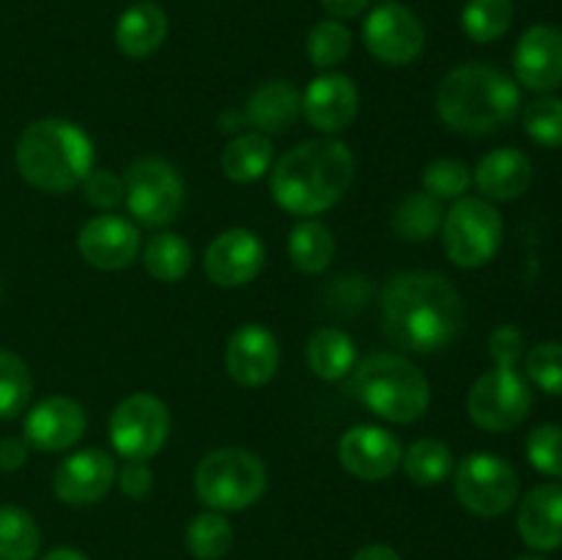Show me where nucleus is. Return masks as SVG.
<instances>
[{
  "label": "nucleus",
  "mask_w": 562,
  "mask_h": 560,
  "mask_svg": "<svg viewBox=\"0 0 562 560\" xmlns=\"http://www.w3.org/2000/svg\"><path fill=\"white\" fill-rule=\"evenodd\" d=\"M464 302L459 289L437 272H398L382 291V329L395 346L431 355L459 338Z\"/></svg>",
  "instance_id": "nucleus-1"
},
{
  "label": "nucleus",
  "mask_w": 562,
  "mask_h": 560,
  "mask_svg": "<svg viewBox=\"0 0 562 560\" xmlns=\"http://www.w3.org/2000/svg\"><path fill=\"white\" fill-rule=\"evenodd\" d=\"M355 179V154L338 137H316L285 152L272 165L274 203L294 217H316L333 209Z\"/></svg>",
  "instance_id": "nucleus-2"
},
{
  "label": "nucleus",
  "mask_w": 562,
  "mask_h": 560,
  "mask_svg": "<svg viewBox=\"0 0 562 560\" xmlns=\"http://www.w3.org/2000/svg\"><path fill=\"white\" fill-rule=\"evenodd\" d=\"M516 80L488 64H461L437 88V113L448 130L467 137L494 135L519 115Z\"/></svg>",
  "instance_id": "nucleus-3"
},
{
  "label": "nucleus",
  "mask_w": 562,
  "mask_h": 560,
  "mask_svg": "<svg viewBox=\"0 0 562 560\" xmlns=\"http://www.w3.org/2000/svg\"><path fill=\"white\" fill-rule=\"evenodd\" d=\"M14 159L27 184L58 195L80 187L91 173L93 143L75 121L38 119L22 130Z\"/></svg>",
  "instance_id": "nucleus-4"
},
{
  "label": "nucleus",
  "mask_w": 562,
  "mask_h": 560,
  "mask_svg": "<svg viewBox=\"0 0 562 560\" xmlns=\"http://www.w3.org/2000/svg\"><path fill=\"white\" fill-rule=\"evenodd\" d=\"M349 393L390 423H415L431 406V384L426 373L393 351H376L357 362L351 368Z\"/></svg>",
  "instance_id": "nucleus-5"
},
{
  "label": "nucleus",
  "mask_w": 562,
  "mask_h": 560,
  "mask_svg": "<svg viewBox=\"0 0 562 560\" xmlns=\"http://www.w3.org/2000/svg\"><path fill=\"white\" fill-rule=\"evenodd\" d=\"M267 492V467L245 448H217L195 467V494L212 511H245Z\"/></svg>",
  "instance_id": "nucleus-6"
},
{
  "label": "nucleus",
  "mask_w": 562,
  "mask_h": 560,
  "mask_svg": "<svg viewBox=\"0 0 562 560\" xmlns=\"http://www.w3.org/2000/svg\"><path fill=\"white\" fill-rule=\"evenodd\" d=\"M442 242L450 261L461 269H477L497 256L503 245V217L486 198H459L445 212Z\"/></svg>",
  "instance_id": "nucleus-7"
},
{
  "label": "nucleus",
  "mask_w": 562,
  "mask_h": 560,
  "mask_svg": "<svg viewBox=\"0 0 562 560\" xmlns=\"http://www.w3.org/2000/svg\"><path fill=\"white\" fill-rule=\"evenodd\" d=\"M126 209L146 228H165L181 214L187 201L184 179L162 157H140L126 170Z\"/></svg>",
  "instance_id": "nucleus-8"
},
{
  "label": "nucleus",
  "mask_w": 562,
  "mask_h": 560,
  "mask_svg": "<svg viewBox=\"0 0 562 560\" xmlns=\"http://www.w3.org/2000/svg\"><path fill=\"white\" fill-rule=\"evenodd\" d=\"M456 497L475 516H503L519 497V475L497 453L475 450L456 467Z\"/></svg>",
  "instance_id": "nucleus-9"
},
{
  "label": "nucleus",
  "mask_w": 562,
  "mask_h": 560,
  "mask_svg": "<svg viewBox=\"0 0 562 560\" xmlns=\"http://www.w3.org/2000/svg\"><path fill=\"white\" fill-rule=\"evenodd\" d=\"M532 410L530 384L510 366H494L472 382L467 395V412L472 423L486 432H514Z\"/></svg>",
  "instance_id": "nucleus-10"
},
{
  "label": "nucleus",
  "mask_w": 562,
  "mask_h": 560,
  "mask_svg": "<svg viewBox=\"0 0 562 560\" xmlns=\"http://www.w3.org/2000/svg\"><path fill=\"white\" fill-rule=\"evenodd\" d=\"M170 437V412L151 393H132L110 415V443L124 459L148 461Z\"/></svg>",
  "instance_id": "nucleus-11"
},
{
  "label": "nucleus",
  "mask_w": 562,
  "mask_h": 560,
  "mask_svg": "<svg viewBox=\"0 0 562 560\" xmlns=\"http://www.w3.org/2000/svg\"><path fill=\"white\" fill-rule=\"evenodd\" d=\"M362 44L376 60L387 66H406L420 58L426 47V27L415 11L387 0L371 9L362 22Z\"/></svg>",
  "instance_id": "nucleus-12"
},
{
  "label": "nucleus",
  "mask_w": 562,
  "mask_h": 560,
  "mask_svg": "<svg viewBox=\"0 0 562 560\" xmlns=\"http://www.w3.org/2000/svg\"><path fill=\"white\" fill-rule=\"evenodd\" d=\"M267 264V247L247 228H228L214 236L203 256V269L214 285L239 289L252 283Z\"/></svg>",
  "instance_id": "nucleus-13"
},
{
  "label": "nucleus",
  "mask_w": 562,
  "mask_h": 560,
  "mask_svg": "<svg viewBox=\"0 0 562 560\" xmlns=\"http://www.w3.org/2000/svg\"><path fill=\"white\" fill-rule=\"evenodd\" d=\"M360 110V93L351 77L340 71H324L307 82L302 93V115L324 137L349 130Z\"/></svg>",
  "instance_id": "nucleus-14"
},
{
  "label": "nucleus",
  "mask_w": 562,
  "mask_h": 560,
  "mask_svg": "<svg viewBox=\"0 0 562 560\" xmlns=\"http://www.w3.org/2000/svg\"><path fill=\"white\" fill-rule=\"evenodd\" d=\"M140 231L121 214H97L77 234V250L91 267L119 272L140 256Z\"/></svg>",
  "instance_id": "nucleus-15"
},
{
  "label": "nucleus",
  "mask_w": 562,
  "mask_h": 560,
  "mask_svg": "<svg viewBox=\"0 0 562 560\" xmlns=\"http://www.w3.org/2000/svg\"><path fill=\"white\" fill-rule=\"evenodd\" d=\"M86 428L88 415L80 401L69 399V395H49L27 410L22 434L31 448L55 453V450L75 448Z\"/></svg>",
  "instance_id": "nucleus-16"
},
{
  "label": "nucleus",
  "mask_w": 562,
  "mask_h": 560,
  "mask_svg": "<svg viewBox=\"0 0 562 560\" xmlns=\"http://www.w3.org/2000/svg\"><path fill=\"white\" fill-rule=\"evenodd\" d=\"M401 443L382 426H355L340 437L338 461L360 481H384L401 467Z\"/></svg>",
  "instance_id": "nucleus-17"
},
{
  "label": "nucleus",
  "mask_w": 562,
  "mask_h": 560,
  "mask_svg": "<svg viewBox=\"0 0 562 560\" xmlns=\"http://www.w3.org/2000/svg\"><path fill=\"white\" fill-rule=\"evenodd\" d=\"M228 377L241 388H263L280 368V344L263 324H241L225 346Z\"/></svg>",
  "instance_id": "nucleus-18"
},
{
  "label": "nucleus",
  "mask_w": 562,
  "mask_h": 560,
  "mask_svg": "<svg viewBox=\"0 0 562 560\" xmlns=\"http://www.w3.org/2000/svg\"><path fill=\"white\" fill-rule=\"evenodd\" d=\"M115 461L102 448H82L66 456L53 475V492L66 505H93L113 489Z\"/></svg>",
  "instance_id": "nucleus-19"
},
{
  "label": "nucleus",
  "mask_w": 562,
  "mask_h": 560,
  "mask_svg": "<svg viewBox=\"0 0 562 560\" xmlns=\"http://www.w3.org/2000/svg\"><path fill=\"white\" fill-rule=\"evenodd\" d=\"M516 80L536 93H552L562 86V31L554 25H532L521 33L514 49Z\"/></svg>",
  "instance_id": "nucleus-20"
},
{
  "label": "nucleus",
  "mask_w": 562,
  "mask_h": 560,
  "mask_svg": "<svg viewBox=\"0 0 562 560\" xmlns=\"http://www.w3.org/2000/svg\"><path fill=\"white\" fill-rule=\"evenodd\" d=\"M521 541L538 552L562 547V483H538L525 494L516 516Z\"/></svg>",
  "instance_id": "nucleus-21"
},
{
  "label": "nucleus",
  "mask_w": 562,
  "mask_h": 560,
  "mask_svg": "<svg viewBox=\"0 0 562 560\" xmlns=\"http://www.w3.org/2000/svg\"><path fill=\"white\" fill-rule=\"evenodd\" d=\"M472 181L486 201H514L532 184V163L519 148H494L477 163Z\"/></svg>",
  "instance_id": "nucleus-22"
},
{
  "label": "nucleus",
  "mask_w": 562,
  "mask_h": 560,
  "mask_svg": "<svg viewBox=\"0 0 562 560\" xmlns=\"http://www.w3.org/2000/svg\"><path fill=\"white\" fill-rule=\"evenodd\" d=\"M302 115V93L289 80H269L250 93L245 121L261 135H283Z\"/></svg>",
  "instance_id": "nucleus-23"
},
{
  "label": "nucleus",
  "mask_w": 562,
  "mask_h": 560,
  "mask_svg": "<svg viewBox=\"0 0 562 560\" xmlns=\"http://www.w3.org/2000/svg\"><path fill=\"white\" fill-rule=\"evenodd\" d=\"M165 38H168V14L162 5L148 0L130 5L115 25V44L126 58H148L162 47Z\"/></svg>",
  "instance_id": "nucleus-24"
},
{
  "label": "nucleus",
  "mask_w": 562,
  "mask_h": 560,
  "mask_svg": "<svg viewBox=\"0 0 562 560\" xmlns=\"http://www.w3.org/2000/svg\"><path fill=\"white\" fill-rule=\"evenodd\" d=\"M223 173L236 184H250L267 176L274 165V146L261 132H236L223 148Z\"/></svg>",
  "instance_id": "nucleus-25"
},
{
  "label": "nucleus",
  "mask_w": 562,
  "mask_h": 560,
  "mask_svg": "<svg viewBox=\"0 0 562 560\" xmlns=\"http://www.w3.org/2000/svg\"><path fill=\"white\" fill-rule=\"evenodd\" d=\"M307 366L324 382H340L357 366V349L351 335L338 327H322L307 340Z\"/></svg>",
  "instance_id": "nucleus-26"
},
{
  "label": "nucleus",
  "mask_w": 562,
  "mask_h": 560,
  "mask_svg": "<svg viewBox=\"0 0 562 560\" xmlns=\"http://www.w3.org/2000/svg\"><path fill=\"white\" fill-rule=\"evenodd\" d=\"M143 267L159 283H179L192 269V245L181 234L159 231L143 247Z\"/></svg>",
  "instance_id": "nucleus-27"
},
{
  "label": "nucleus",
  "mask_w": 562,
  "mask_h": 560,
  "mask_svg": "<svg viewBox=\"0 0 562 560\" xmlns=\"http://www.w3.org/2000/svg\"><path fill=\"white\" fill-rule=\"evenodd\" d=\"M289 258L302 275L324 272L335 258L333 231L313 217L296 223L289 236Z\"/></svg>",
  "instance_id": "nucleus-28"
},
{
  "label": "nucleus",
  "mask_w": 562,
  "mask_h": 560,
  "mask_svg": "<svg viewBox=\"0 0 562 560\" xmlns=\"http://www.w3.org/2000/svg\"><path fill=\"white\" fill-rule=\"evenodd\" d=\"M442 201L431 198L428 192H409L395 206L393 231L404 242H428L442 228Z\"/></svg>",
  "instance_id": "nucleus-29"
},
{
  "label": "nucleus",
  "mask_w": 562,
  "mask_h": 560,
  "mask_svg": "<svg viewBox=\"0 0 562 560\" xmlns=\"http://www.w3.org/2000/svg\"><path fill=\"white\" fill-rule=\"evenodd\" d=\"M401 464L404 472L420 486H434V483H442L453 475L456 459L453 450L442 443V439L434 437H420L404 450L401 456Z\"/></svg>",
  "instance_id": "nucleus-30"
},
{
  "label": "nucleus",
  "mask_w": 562,
  "mask_h": 560,
  "mask_svg": "<svg viewBox=\"0 0 562 560\" xmlns=\"http://www.w3.org/2000/svg\"><path fill=\"white\" fill-rule=\"evenodd\" d=\"M42 530L25 508L0 505V560H36Z\"/></svg>",
  "instance_id": "nucleus-31"
},
{
  "label": "nucleus",
  "mask_w": 562,
  "mask_h": 560,
  "mask_svg": "<svg viewBox=\"0 0 562 560\" xmlns=\"http://www.w3.org/2000/svg\"><path fill=\"white\" fill-rule=\"evenodd\" d=\"M184 544L192 558L220 560L234 547V527L220 511H206L187 525Z\"/></svg>",
  "instance_id": "nucleus-32"
},
{
  "label": "nucleus",
  "mask_w": 562,
  "mask_h": 560,
  "mask_svg": "<svg viewBox=\"0 0 562 560\" xmlns=\"http://www.w3.org/2000/svg\"><path fill=\"white\" fill-rule=\"evenodd\" d=\"M514 22L510 0H470L461 14V27L477 44H492L508 33Z\"/></svg>",
  "instance_id": "nucleus-33"
},
{
  "label": "nucleus",
  "mask_w": 562,
  "mask_h": 560,
  "mask_svg": "<svg viewBox=\"0 0 562 560\" xmlns=\"http://www.w3.org/2000/svg\"><path fill=\"white\" fill-rule=\"evenodd\" d=\"M33 395L31 368L14 351L0 349V421H14L27 410Z\"/></svg>",
  "instance_id": "nucleus-34"
},
{
  "label": "nucleus",
  "mask_w": 562,
  "mask_h": 560,
  "mask_svg": "<svg viewBox=\"0 0 562 560\" xmlns=\"http://www.w3.org/2000/svg\"><path fill=\"white\" fill-rule=\"evenodd\" d=\"M351 53V33L340 20H322L307 33V58L318 69L344 64Z\"/></svg>",
  "instance_id": "nucleus-35"
},
{
  "label": "nucleus",
  "mask_w": 562,
  "mask_h": 560,
  "mask_svg": "<svg viewBox=\"0 0 562 560\" xmlns=\"http://www.w3.org/2000/svg\"><path fill=\"white\" fill-rule=\"evenodd\" d=\"M472 170L461 159H434L423 170V192L437 201H459L470 192Z\"/></svg>",
  "instance_id": "nucleus-36"
},
{
  "label": "nucleus",
  "mask_w": 562,
  "mask_h": 560,
  "mask_svg": "<svg viewBox=\"0 0 562 560\" xmlns=\"http://www.w3.org/2000/svg\"><path fill=\"white\" fill-rule=\"evenodd\" d=\"M525 132L538 143V146L547 148H560L562 146V99L554 93H541L536 102H530L525 108Z\"/></svg>",
  "instance_id": "nucleus-37"
},
{
  "label": "nucleus",
  "mask_w": 562,
  "mask_h": 560,
  "mask_svg": "<svg viewBox=\"0 0 562 560\" xmlns=\"http://www.w3.org/2000/svg\"><path fill=\"white\" fill-rule=\"evenodd\" d=\"M525 371L543 393L562 395V344L547 340V344L532 346L525 355Z\"/></svg>",
  "instance_id": "nucleus-38"
},
{
  "label": "nucleus",
  "mask_w": 562,
  "mask_h": 560,
  "mask_svg": "<svg viewBox=\"0 0 562 560\" xmlns=\"http://www.w3.org/2000/svg\"><path fill=\"white\" fill-rule=\"evenodd\" d=\"M527 459L538 472L549 478H562V426L541 423L527 437Z\"/></svg>",
  "instance_id": "nucleus-39"
},
{
  "label": "nucleus",
  "mask_w": 562,
  "mask_h": 560,
  "mask_svg": "<svg viewBox=\"0 0 562 560\" xmlns=\"http://www.w3.org/2000/svg\"><path fill=\"white\" fill-rule=\"evenodd\" d=\"M80 187L86 201L91 203L93 209H99V212H113V209H119L121 203H124L126 195L124 179L115 176L113 170L104 168H93Z\"/></svg>",
  "instance_id": "nucleus-40"
},
{
  "label": "nucleus",
  "mask_w": 562,
  "mask_h": 560,
  "mask_svg": "<svg viewBox=\"0 0 562 560\" xmlns=\"http://www.w3.org/2000/svg\"><path fill=\"white\" fill-rule=\"evenodd\" d=\"M488 355H492L494 366H510L516 368L525 357V335L516 329L514 324H503L488 335Z\"/></svg>",
  "instance_id": "nucleus-41"
},
{
  "label": "nucleus",
  "mask_w": 562,
  "mask_h": 560,
  "mask_svg": "<svg viewBox=\"0 0 562 560\" xmlns=\"http://www.w3.org/2000/svg\"><path fill=\"white\" fill-rule=\"evenodd\" d=\"M115 483H119L121 494L130 500H143L154 486V472L148 461L126 459V464L115 472Z\"/></svg>",
  "instance_id": "nucleus-42"
},
{
  "label": "nucleus",
  "mask_w": 562,
  "mask_h": 560,
  "mask_svg": "<svg viewBox=\"0 0 562 560\" xmlns=\"http://www.w3.org/2000/svg\"><path fill=\"white\" fill-rule=\"evenodd\" d=\"M27 448H31V445L25 443V437L0 439V470L14 472V470H20V467H25Z\"/></svg>",
  "instance_id": "nucleus-43"
},
{
  "label": "nucleus",
  "mask_w": 562,
  "mask_h": 560,
  "mask_svg": "<svg viewBox=\"0 0 562 560\" xmlns=\"http://www.w3.org/2000/svg\"><path fill=\"white\" fill-rule=\"evenodd\" d=\"M371 0H322L324 11L335 20H351V16H360L368 9Z\"/></svg>",
  "instance_id": "nucleus-44"
},
{
  "label": "nucleus",
  "mask_w": 562,
  "mask_h": 560,
  "mask_svg": "<svg viewBox=\"0 0 562 560\" xmlns=\"http://www.w3.org/2000/svg\"><path fill=\"white\" fill-rule=\"evenodd\" d=\"M351 560H401V558L393 547H387V544H368V547H362Z\"/></svg>",
  "instance_id": "nucleus-45"
},
{
  "label": "nucleus",
  "mask_w": 562,
  "mask_h": 560,
  "mask_svg": "<svg viewBox=\"0 0 562 560\" xmlns=\"http://www.w3.org/2000/svg\"><path fill=\"white\" fill-rule=\"evenodd\" d=\"M42 560H88V558L82 552H77V549L60 547V549H53L49 555H44Z\"/></svg>",
  "instance_id": "nucleus-46"
},
{
  "label": "nucleus",
  "mask_w": 562,
  "mask_h": 560,
  "mask_svg": "<svg viewBox=\"0 0 562 560\" xmlns=\"http://www.w3.org/2000/svg\"><path fill=\"white\" fill-rule=\"evenodd\" d=\"M516 560H547V558H541V555H525V558H516Z\"/></svg>",
  "instance_id": "nucleus-47"
},
{
  "label": "nucleus",
  "mask_w": 562,
  "mask_h": 560,
  "mask_svg": "<svg viewBox=\"0 0 562 560\" xmlns=\"http://www.w3.org/2000/svg\"><path fill=\"white\" fill-rule=\"evenodd\" d=\"M0 294H3V285H0Z\"/></svg>",
  "instance_id": "nucleus-48"
},
{
  "label": "nucleus",
  "mask_w": 562,
  "mask_h": 560,
  "mask_svg": "<svg viewBox=\"0 0 562 560\" xmlns=\"http://www.w3.org/2000/svg\"><path fill=\"white\" fill-rule=\"evenodd\" d=\"M382 3H387V0H382Z\"/></svg>",
  "instance_id": "nucleus-49"
}]
</instances>
